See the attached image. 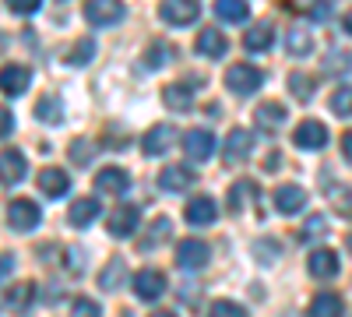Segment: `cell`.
Listing matches in <instances>:
<instances>
[{
  "label": "cell",
  "instance_id": "1",
  "mask_svg": "<svg viewBox=\"0 0 352 317\" xmlns=\"http://www.w3.org/2000/svg\"><path fill=\"white\" fill-rule=\"evenodd\" d=\"M261 71L254 67V64H232L229 71H226V89H232L236 96H250V92H257L261 89Z\"/></svg>",
  "mask_w": 352,
  "mask_h": 317
},
{
  "label": "cell",
  "instance_id": "2",
  "mask_svg": "<svg viewBox=\"0 0 352 317\" xmlns=\"http://www.w3.org/2000/svg\"><path fill=\"white\" fill-rule=\"evenodd\" d=\"M39 222V205L36 201H28V197H14L11 205H8V226L18 229V233H28V229H36Z\"/></svg>",
  "mask_w": 352,
  "mask_h": 317
},
{
  "label": "cell",
  "instance_id": "3",
  "mask_svg": "<svg viewBox=\"0 0 352 317\" xmlns=\"http://www.w3.org/2000/svg\"><path fill=\"white\" fill-rule=\"evenodd\" d=\"M176 127L173 124H159V127H152L148 134H144V141H141V149H144V155H162V152H169L173 145H176Z\"/></svg>",
  "mask_w": 352,
  "mask_h": 317
},
{
  "label": "cell",
  "instance_id": "4",
  "mask_svg": "<svg viewBox=\"0 0 352 317\" xmlns=\"http://www.w3.org/2000/svg\"><path fill=\"white\" fill-rule=\"evenodd\" d=\"M208 257H212V250H208L204 240H184L180 247H176V265L180 268H204Z\"/></svg>",
  "mask_w": 352,
  "mask_h": 317
},
{
  "label": "cell",
  "instance_id": "5",
  "mask_svg": "<svg viewBox=\"0 0 352 317\" xmlns=\"http://www.w3.org/2000/svg\"><path fill=\"white\" fill-rule=\"evenodd\" d=\"M134 293H138L141 300L162 296V293H166V275H162L159 268H141V272L134 275Z\"/></svg>",
  "mask_w": 352,
  "mask_h": 317
},
{
  "label": "cell",
  "instance_id": "6",
  "mask_svg": "<svg viewBox=\"0 0 352 317\" xmlns=\"http://www.w3.org/2000/svg\"><path fill=\"white\" fill-rule=\"evenodd\" d=\"M184 149H187V155H190V159L204 162V159H212V152H215V138H212V131L194 127V131H187V134H184Z\"/></svg>",
  "mask_w": 352,
  "mask_h": 317
},
{
  "label": "cell",
  "instance_id": "7",
  "mask_svg": "<svg viewBox=\"0 0 352 317\" xmlns=\"http://www.w3.org/2000/svg\"><path fill=\"white\" fill-rule=\"evenodd\" d=\"M159 14H162V21H169V25H190V21H197L201 4H194V0H169V4L159 8Z\"/></svg>",
  "mask_w": 352,
  "mask_h": 317
},
{
  "label": "cell",
  "instance_id": "8",
  "mask_svg": "<svg viewBox=\"0 0 352 317\" xmlns=\"http://www.w3.org/2000/svg\"><path fill=\"white\" fill-rule=\"evenodd\" d=\"M250 145H254V138H250V131H243V127H232L229 131V138H226V162L229 166H236V162H243L247 155H250Z\"/></svg>",
  "mask_w": 352,
  "mask_h": 317
},
{
  "label": "cell",
  "instance_id": "9",
  "mask_svg": "<svg viewBox=\"0 0 352 317\" xmlns=\"http://www.w3.org/2000/svg\"><path fill=\"white\" fill-rule=\"evenodd\" d=\"M292 141H296L300 149H324L328 145V127L317 124V120H303L296 127V134H292Z\"/></svg>",
  "mask_w": 352,
  "mask_h": 317
},
{
  "label": "cell",
  "instance_id": "10",
  "mask_svg": "<svg viewBox=\"0 0 352 317\" xmlns=\"http://www.w3.org/2000/svg\"><path fill=\"white\" fill-rule=\"evenodd\" d=\"M85 18L92 25H113L124 18V4H116V0H96V4H85Z\"/></svg>",
  "mask_w": 352,
  "mask_h": 317
},
{
  "label": "cell",
  "instance_id": "11",
  "mask_svg": "<svg viewBox=\"0 0 352 317\" xmlns=\"http://www.w3.org/2000/svg\"><path fill=\"white\" fill-rule=\"evenodd\" d=\"M303 205H307V190H303V187H296V184H282V187L275 190V208H278L282 215L300 212Z\"/></svg>",
  "mask_w": 352,
  "mask_h": 317
},
{
  "label": "cell",
  "instance_id": "12",
  "mask_svg": "<svg viewBox=\"0 0 352 317\" xmlns=\"http://www.w3.org/2000/svg\"><path fill=\"white\" fill-rule=\"evenodd\" d=\"M127 184H131L127 169L106 166V169H99V173H96V190H102V194H124V190H127Z\"/></svg>",
  "mask_w": 352,
  "mask_h": 317
},
{
  "label": "cell",
  "instance_id": "13",
  "mask_svg": "<svg viewBox=\"0 0 352 317\" xmlns=\"http://www.w3.org/2000/svg\"><path fill=\"white\" fill-rule=\"evenodd\" d=\"M67 187H71V177H67L64 169L46 166V169L39 173V190H43L46 197H60V194H67Z\"/></svg>",
  "mask_w": 352,
  "mask_h": 317
},
{
  "label": "cell",
  "instance_id": "14",
  "mask_svg": "<svg viewBox=\"0 0 352 317\" xmlns=\"http://www.w3.org/2000/svg\"><path fill=\"white\" fill-rule=\"evenodd\" d=\"M184 215H187L190 226H208V222L219 219V208H215V201H212V197H204V194H201V197L187 201V212H184Z\"/></svg>",
  "mask_w": 352,
  "mask_h": 317
},
{
  "label": "cell",
  "instance_id": "15",
  "mask_svg": "<svg viewBox=\"0 0 352 317\" xmlns=\"http://www.w3.org/2000/svg\"><path fill=\"white\" fill-rule=\"evenodd\" d=\"M106 229H109L113 237H131L134 229H138V208H134V205H120V208L109 215Z\"/></svg>",
  "mask_w": 352,
  "mask_h": 317
},
{
  "label": "cell",
  "instance_id": "16",
  "mask_svg": "<svg viewBox=\"0 0 352 317\" xmlns=\"http://www.w3.org/2000/svg\"><path fill=\"white\" fill-rule=\"evenodd\" d=\"M307 265H310V275L314 278H335L338 275V254L328 250V247L324 250H314Z\"/></svg>",
  "mask_w": 352,
  "mask_h": 317
},
{
  "label": "cell",
  "instance_id": "17",
  "mask_svg": "<svg viewBox=\"0 0 352 317\" xmlns=\"http://www.w3.org/2000/svg\"><path fill=\"white\" fill-rule=\"evenodd\" d=\"M254 120H257L261 131H278L285 124V106L282 102H261L254 109Z\"/></svg>",
  "mask_w": 352,
  "mask_h": 317
},
{
  "label": "cell",
  "instance_id": "18",
  "mask_svg": "<svg viewBox=\"0 0 352 317\" xmlns=\"http://www.w3.org/2000/svg\"><path fill=\"white\" fill-rule=\"evenodd\" d=\"M32 296H36V285L32 282H14V285H8V293H4V307L14 310V314H21L28 303H32Z\"/></svg>",
  "mask_w": 352,
  "mask_h": 317
},
{
  "label": "cell",
  "instance_id": "19",
  "mask_svg": "<svg viewBox=\"0 0 352 317\" xmlns=\"http://www.w3.org/2000/svg\"><path fill=\"white\" fill-rule=\"evenodd\" d=\"M190 184H194V173L184 169V166H166L159 173V187L162 190H187Z\"/></svg>",
  "mask_w": 352,
  "mask_h": 317
},
{
  "label": "cell",
  "instance_id": "20",
  "mask_svg": "<svg viewBox=\"0 0 352 317\" xmlns=\"http://www.w3.org/2000/svg\"><path fill=\"white\" fill-rule=\"evenodd\" d=\"M99 215V201H92V197H78V201H71V212H67V222L71 226H88Z\"/></svg>",
  "mask_w": 352,
  "mask_h": 317
},
{
  "label": "cell",
  "instance_id": "21",
  "mask_svg": "<svg viewBox=\"0 0 352 317\" xmlns=\"http://www.w3.org/2000/svg\"><path fill=\"white\" fill-rule=\"evenodd\" d=\"M310 317H342V296L338 293H317L310 300Z\"/></svg>",
  "mask_w": 352,
  "mask_h": 317
},
{
  "label": "cell",
  "instance_id": "22",
  "mask_svg": "<svg viewBox=\"0 0 352 317\" xmlns=\"http://www.w3.org/2000/svg\"><path fill=\"white\" fill-rule=\"evenodd\" d=\"M0 81H4V92H8V96H21V92L28 89V67L8 64L4 74H0Z\"/></svg>",
  "mask_w": 352,
  "mask_h": 317
},
{
  "label": "cell",
  "instance_id": "23",
  "mask_svg": "<svg viewBox=\"0 0 352 317\" xmlns=\"http://www.w3.org/2000/svg\"><path fill=\"white\" fill-rule=\"evenodd\" d=\"M162 102L169 109H176V113H184V109L194 106V96H190L187 85H166V89H162Z\"/></svg>",
  "mask_w": 352,
  "mask_h": 317
},
{
  "label": "cell",
  "instance_id": "24",
  "mask_svg": "<svg viewBox=\"0 0 352 317\" xmlns=\"http://www.w3.org/2000/svg\"><path fill=\"white\" fill-rule=\"evenodd\" d=\"M124 278H127V261H124V257H109V265H106L102 275H99L102 289H120Z\"/></svg>",
  "mask_w": 352,
  "mask_h": 317
},
{
  "label": "cell",
  "instance_id": "25",
  "mask_svg": "<svg viewBox=\"0 0 352 317\" xmlns=\"http://www.w3.org/2000/svg\"><path fill=\"white\" fill-rule=\"evenodd\" d=\"M4 184H18V180H25V155L18 152V149H4Z\"/></svg>",
  "mask_w": 352,
  "mask_h": 317
},
{
  "label": "cell",
  "instance_id": "26",
  "mask_svg": "<svg viewBox=\"0 0 352 317\" xmlns=\"http://www.w3.org/2000/svg\"><path fill=\"white\" fill-rule=\"evenodd\" d=\"M197 53H201V56H222V53H226L222 32H215V28H204V32H197Z\"/></svg>",
  "mask_w": 352,
  "mask_h": 317
},
{
  "label": "cell",
  "instance_id": "27",
  "mask_svg": "<svg viewBox=\"0 0 352 317\" xmlns=\"http://www.w3.org/2000/svg\"><path fill=\"white\" fill-rule=\"evenodd\" d=\"M272 43H275V32H272V25H254L250 32L243 36V46H247V50H254V53H257V50H268Z\"/></svg>",
  "mask_w": 352,
  "mask_h": 317
},
{
  "label": "cell",
  "instance_id": "28",
  "mask_svg": "<svg viewBox=\"0 0 352 317\" xmlns=\"http://www.w3.org/2000/svg\"><path fill=\"white\" fill-rule=\"evenodd\" d=\"M285 50H289L292 56H307V53L314 50V39H310L307 28H292V32L285 36Z\"/></svg>",
  "mask_w": 352,
  "mask_h": 317
},
{
  "label": "cell",
  "instance_id": "29",
  "mask_svg": "<svg viewBox=\"0 0 352 317\" xmlns=\"http://www.w3.org/2000/svg\"><path fill=\"white\" fill-rule=\"evenodd\" d=\"M289 89H292V96H296L300 102H310L314 99V78L303 74V71H292L289 74Z\"/></svg>",
  "mask_w": 352,
  "mask_h": 317
},
{
  "label": "cell",
  "instance_id": "30",
  "mask_svg": "<svg viewBox=\"0 0 352 317\" xmlns=\"http://www.w3.org/2000/svg\"><path fill=\"white\" fill-rule=\"evenodd\" d=\"M257 194V187H254V180H236L229 187V208L232 212H240L243 205H247V197H254Z\"/></svg>",
  "mask_w": 352,
  "mask_h": 317
},
{
  "label": "cell",
  "instance_id": "31",
  "mask_svg": "<svg viewBox=\"0 0 352 317\" xmlns=\"http://www.w3.org/2000/svg\"><path fill=\"white\" fill-rule=\"evenodd\" d=\"M92 53H96V39H92V36H85V39H78V43H74V50L67 53V64L85 67L88 61H92Z\"/></svg>",
  "mask_w": 352,
  "mask_h": 317
},
{
  "label": "cell",
  "instance_id": "32",
  "mask_svg": "<svg viewBox=\"0 0 352 317\" xmlns=\"http://www.w3.org/2000/svg\"><path fill=\"white\" fill-rule=\"evenodd\" d=\"M215 11H219V18H226V21H247V14H250V8L243 4V0H219Z\"/></svg>",
  "mask_w": 352,
  "mask_h": 317
},
{
  "label": "cell",
  "instance_id": "33",
  "mask_svg": "<svg viewBox=\"0 0 352 317\" xmlns=\"http://www.w3.org/2000/svg\"><path fill=\"white\" fill-rule=\"evenodd\" d=\"M36 113H39V120H46V124H60V117H64L60 99H56V96H43L39 106H36Z\"/></svg>",
  "mask_w": 352,
  "mask_h": 317
},
{
  "label": "cell",
  "instance_id": "34",
  "mask_svg": "<svg viewBox=\"0 0 352 317\" xmlns=\"http://www.w3.org/2000/svg\"><path fill=\"white\" fill-rule=\"evenodd\" d=\"M148 229H152V233H148V237L141 240V250H152V247H162V243L169 240V219H155V222H152Z\"/></svg>",
  "mask_w": 352,
  "mask_h": 317
},
{
  "label": "cell",
  "instance_id": "35",
  "mask_svg": "<svg viewBox=\"0 0 352 317\" xmlns=\"http://www.w3.org/2000/svg\"><path fill=\"white\" fill-rule=\"evenodd\" d=\"M331 113L335 117H352V85H342L331 96Z\"/></svg>",
  "mask_w": 352,
  "mask_h": 317
},
{
  "label": "cell",
  "instance_id": "36",
  "mask_svg": "<svg viewBox=\"0 0 352 317\" xmlns=\"http://www.w3.org/2000/svg\"><path fill=\"white\" fill-rule=\"evenodd\" d=\"M169 56H173L169 43H152L148 50H144V64H148V67H162V64H169Z\"/></svg>",
  "mask_w": 352,
  "mask_h": 317
},
{
  "label": "cell",
  "instance_id": "37",
  "mask_svg": "<svg viewBox=\"0 0 352 317\" xmlns=\"http://www.w3.org/2000/svg\"><path fill=\"white\" fill-rule=\"evenodd\" d=\"M328 233V219L324 215H310L300 229V240H317V237H324Z\"/></svg>",
  "mask_w": 352,
  "mask_h": 317
},
{
  "label": "cell",
  "instance_id": "38",
  "mask_svg": "<svg viewBox=\"0 0 352 317\" xmlns=\"http://www.w3.org/2000/svg\"><path fill=\"white\" fill-rule=\"evenodd\" d=\"M208 317H247V310L240 303H232V300H215Z\"/></svg>",
  "mask_w": 352,
  "mask_h": 317
},
{
  "label": "cell",
  "instance_id": "39",
  "mask_svg": "<svg viewBox=\"0 0 352 317\" xmlns=\"http://www.w3.org/2000/svg\"><path fill=\"white\" fill-rule=\"evenodd\" d=\"M67 155H71V162H74V166H85L88 159H92V145H88L85 138H78L74 145L67 149Z\"/></svg>",
  "mask_w": 352,
  "mask_h": 317
},
{
  "label": "cell",
  "instance_id": "40",
  "mask_svg": "<svg viewBox=\"0 0 352 317\" xmlns=\"http://www.w3.org/2000/svg\"><path fill=\"white\" fill-rule=\"evenodd\" d=\"M71 317H99V307H96L92 300L78 296V300L71 303Z\"/></svg>",
  "mask_w": 352,
  "mask_h": 317
},
{
  "label": "cell",
  "instance_id": "41",
  "mask_svg": "<svg viewBox=\"0 0 352 317\" xmlns=\"http://www.w3.org/2000/svg\"><path fill=\"white\" fill-rule=\"evenodd\" d=\"M254 254H257V261H275V257H278V243L275 240L272 243L268 240H257L254 243Z\"/></svg>",
  "mask_w": 352,
  "mask_h": 317
},
{
  "label": "cell",
  "instance_id": "42",
  "mask_svg": "<svg viewBox=\"0 0 352 317\" xmlns=\"http://www.w3.org/2000/svg\"><path fill=\"white\" fill-rule=\"evenodd\" d=\"M324 71H328V74H342V71H349V56L335 50V53L328 56V64H324Z\"/></svg>",
  "mask_w": 352,
  "mask_h": 317
},
{
  "label": "cell",
  "instance_id": "43",
  "mask_svg": "<svg viewBox=\"0 0 352 317\" xmlns=\"http://www.w3.org/2000/svg\"><path fill=\"white\" fill-rule=\"evenodd\" d=\"M335 208H338L345 219H352V190H338V194H335Z\"/></svg>",
  "mask_w": 352,
  "mask_h": 317
},
{
  "label": "cell",
  "instance_id": "44",
  "mask_svg": "<svg viewBox=\"0 0 352 317\" xmlns=\"http://www.w3.org/2000/svg\"><path fill=\"white\" fill-rule=\"evenodd\" d=\"M8 11H14V14H36L39 4H36V0H11Z\"/></svg>",
  "mask_w": 352,
  "mask_h": 317
},
{
  "label": "cell",
  "instance_id": "45",
  "mask_svg": "<svg viewBox=\"0 0 352 317\" xmlns=\"http://www.w3.org/2000/svg\"><path fill=\"white\" fill-rule=\"evenodd\" d=\"M331 14H335L331 4H314V8H310V18H317V21H328Z\"/></svg>",
  "mask_w": 352,
  "mask_h": 317
},
{
  "label": "cell",
  "instance_id": "46",
  "mask_svg": "<svg viewBox=\"0 0 352 317\" xmlns=\"http://www.w3.org/2000/svg\"><path fill=\"white\" fill-rule=\"evenodd\" d=\"M67 268H74V272H81V268H85V261H81V250H71V254H67Z\"/></svg>",
  "mask_w": 352,
  "mask_h": 317
},
{
  "label": "cell",
  "instance_id": "47",
  "mask_svg": "<svg viewBox=\"0 0 352 317\" xmlns=\"http://www.w3.org/2000/svg\"><path fill=\"white\" fill-rule=\"evenodd\" d=\"M11 127H14V120H11V113L4 109V113H0V131H4V138L11 134Z\"/></svg>",
  "mask_w": 352,
  "mask_h": 317
},
{
  "label": "cell",
  "instance_id": "48",
  "mask_svg": "<svg viewBox=\"0 0 352 317\" xmlns=\"http://www.w3.org/2000/svg\"><path fill=\"white\" fill-rule=\"evenodd\" d=\"M342 152H345V159L352 162V131H345V134H342Z\"/></svg>",
  "mask_w": 352,
  "mask_h": 317
},
{
  "label": "cell",
  "instance_id": "49",
  "mask_svg": "<svg viewBox=\"0 0 352 317\" xmlns=\"http://www.w3.org/2000/svg\"><path fill=\"white\" fill-rule=\"evenodd\" d=\"M152 317H176V314H173V310H155Z\"/></svg>",
  "mask_w": 352,
  "mask_h": 317
},
{
  "label": "cell",
  "instance_id": "50",
  "mask_svg": "<svg viewBox=\"0 0 352 317\" xmlns=\"http://www.w3.org/2000/svg\"><path fill=\"white\" fill-rule=\"evenodd\" d=\"M345 28H349V32H352V11L345 14Z\"/></svg>",
  "mask_w": 352,
  "mask_h": 317
},
{
  "label": "cell",
  "instance_id": "51",
  "mask_svg": "<svg viewBox=\"0 0 352 317\" xmlns=\"http://www.w3.org/2000/svg\"><path fill=\"white\" fill-rule=\"evenodd\" d=\"M345 247H349V250H352V233H349V237H345Z\"/></svg>",
  "mask_w": 352,
  "mask_h": 317
}]
</instances>
